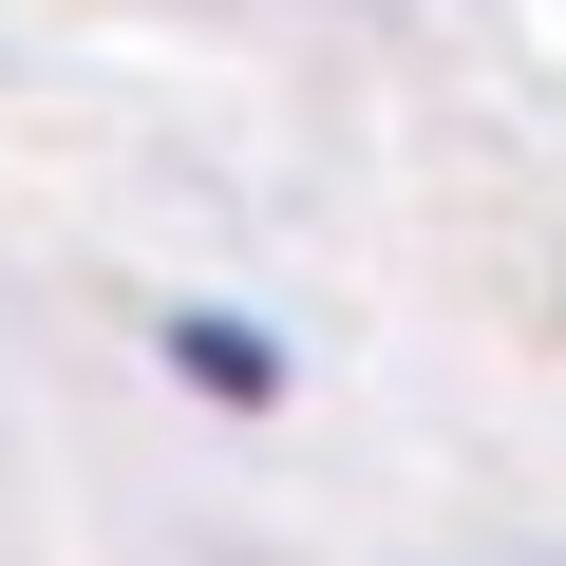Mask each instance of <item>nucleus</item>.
<instances>
[{"instance_id":"1","label":"nucleus","mask_w":566,"mask_h":566,"mask_svg":"<svg viewBox=\"0 0 566 566\" xmlns=\"http://www.w3.org/2000/svg\"><path fill=\"white\" fill-rule=\"evenodd\" d=\"M170 359H189V378H208V397H283V359H264V340H245V322H170Z\"/></svg>"}]
</instances>
